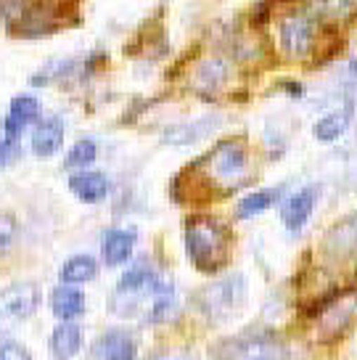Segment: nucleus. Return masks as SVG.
Returning a JSON list of instances; mask_svg holds the SVG:
<instances>
[{"instance_id":"obj_26","label":"nucleus","mask_w":357,"mask_h":360,"mask_svg":"<svg viewBox=\"0 0 357 360\" xmlns=\"http://www.w3.org/2000/svg\"><path fill=\"white\" fill-rule=\"evenodd\" d=\"M16 157V143H11V141H0V169L8 167V162Z\"/></svg>"},{"instance_id":"obj_25","label":"nucleus","mask_w":357,"mask_h":360,"mask_svg":"<svg viewBox=\"0 0 357 360\" xmlns=\"http://www.w3.org/2000/svg\"><path fill=\"white\" fill-rule=\"evenodd\" d=\"M0 360H32V352L19 342H3L0 345Z\"/></svg>"},{"instance_id":"obj_7","label":"nucleus","mask_w":357,"mask_h":360,"mask_svg":"<svg viewBox=\"0 0 357 360\" xmlns=\"http://www.w3.org/2000/svg\"><path fill=\"white\" fill-rule=\"evenodd\" d=\"M207 167L214 180H220L225 186H241V180L249 175V148L244 141H220L207 157Z\"/></svg>"},{"instance_id":"obj_15","label":"nucleus","mask_w":357,"mask_h":360,"mask_svg":"<svg viewBox=\"0 0 357 360\" xmlns=\"http://www.w3.org/2000/svg\"><path fill=\"white\" fill-rule=\"evenodd\" d=\"M48 347H51V358L53 360H72L82 349V328L77 323H72V321L58 323L51 331Z\"/></svg>"},{"instance_id":"obj_10","label":"nucleus","mask_w":357,"mask_h":360,"mask_svg":"<svg viewBox=\"0 0 357 360\" xmlns=\"http://www.w3.org/2000/svg\"><path fill=\"white\" fill-rule=\"evenodd\" d=\"M37 120H40V101L34 96H16L11 101V106H8V117L3 122L6 141L16 143L19 135L24 133V127H30Z\"/></svg>"},{"instance_id":"obj_6","label":"nucleus","mask_w":357,"mask_h":360,"mask_svg":"<svg viewBox=\"0 0 357 360\" xmlns=\"http://www.w3.org/2000/svg\"><path fill=\"white\" fill-rule=\"evenodd\" d=\"M40 286L32 281L11 283L6 289H0V334L11 331L27 318H32L40 307Z\"/></svg>"},{"instance_id":"obj_17","label":"nucleus","mask_w":357,"mask_h":360,"mask_svg":"<svg viewBox=\"0 0 357 360\" xmlns=\"http://www.w3.org/2000/svg\"><path fill=\"white\" fill-rule=\"evenodd\" d=\"M98 276V262L90 255H74L64 262L61 268V281L67 286H79V283H88Z\"/></svg>"},{"instance_id":"obj_2","label":"nucleus","mask_w":357,"mask_h":360,"mask_svg":"<svg viewBox=\"0 0 357 360\" xmlns=\"http://www.w3.org/2000/svg\"><path fill=\"white\" fill-rule=\"evenodd\" d=\"M231 231L217 217L199 214L186 223V252L201 273H217L223 268L231 257Z\"/></svg>"},{"instance_id":"obj_5","label":"nucleus","mask_w":357,"mask_h":360,"mask_svg":"<svg viewBox=\"0 0 357 360\" xmlns=\"http://www.w3.org/2000/svg\"><path fill=\"white\" fill-rule=\"evenodd\" d=\"M320 22L313 11H291L278 24V37L283 53L291 58H304L315 51Z\"/></svg>"},{"instance_id":"obj_4","label":"nucleus","mask_w":357,"mask_h":360,"mask_svg":"<svg viewBox=\"0 0 357 360\" xmlns=\"http://www.w3.org/2000/svg\"><path fill=\"white\" fill-rule=\"evenodd\" d=\"M196 304L204 313V318L212 323L233 318L246 304V278L241 273H231L225 278H217L196 294Z\"/></svg>"},{"instance_id":"obj_22","label":"nucleus","mask_w":357,"mask_h":360,"mask_svg":"<svg viewBox=\"0 0 357 360\" xmlns=\"http://www.w3.org/2000/svg\"><path fill=\"white\" fill-rule=\"evenodd\" d=\"M225 77H228V72H225V64L223 61H204L199 67V75H196V82L199 85H204L207 90H217L220 85L225 82Z\"/></svg>"},{"instance_id":"obj_1","label":"nucleus","mask_w":357,"mask_h":360,"mask_svg":"<svg viewBox=\"0 0 357 360\" xmlns=\"http://www.w3.org/2000/svg\"><path fill=\"white\" fill-rule=\"evenodd\" d=\"M109 307L119 318H143L145 323H164L175 310V283L159 276L151 265H135L119 278Z\"/></svg>"},{"instance_id":"obj_13","label":"nucleus","mask_w":357,"mask_h":360,"mask_svg":"<svg viewBox=\"0 0 357 360\" xmlns=\"http://www.w3.org/2000/svg\"><path fill=\"white\" fill-rule=\"evenodd\" d=\"M135 249V231H127V228H112L106 231L103 236V244H100V255H103V262L106 265H124L127 259L133 257Z\"/></svg>"},{"instance_id":"obj_23","label":"nucleus","mask_w":357,"mask_h":360,"mask_svg":"<svg viewBox=\"0 0 357 360\" xmlns=\"http://www.w3.org/2000/svg\"><path fill=\"white\" fill-rule=\"evenodd\" d=\"M16 236H19V223H16V217L8 212H0V255H6V252L16 244Z\"/></svg>"},{"instance_id":"obj_19","label":"nucleus","mask_w":357,"mask_h":360,"mask_svg":"<svg viewBox=\"0 0 357 360\" xmlns=\"http://www.w3.org/2000/svg\"><path fill=\"white\" fill-rule=\"evenodd\" d=\"M280 199V188H262V191H254L244 196L238 207H235V217L238 220H249V217H257V214L268 212L273 204Z\"/></svg>"},{"instance_id":"obj_24","label":"nucleus","mask_w":357,"mask_h":360,"mask_svg":"<svg viewBox=\"0 0 357 360\" xmlns=\"http://www.w3.org/2000/svg\"><path fill=\"white\" fill-rule=\"evenodd\" d=\"M209 124L212 122H201V124H183V127H175V130H169L167 135V143H190V141H196L201 135L209 133Z\"/></svg>"},{"instance_id":"obj_18","label":"nucleus","mask_w":357,"mask_h":360,"mask_svg":"<svg viewBox=\"0 0 357 360\" xmlns=\"http://www.w3.org/2000/svg\"><path fill=\"white\" fill-rule=\"evenodd\" d=\"M325 249H328L334 257H344L349 252H357V214L336 225L334 231L328 233Z\"/></svg>"},{"instance_id":"obj_20","label":"nucleus","mask_w":357,"mask_h":360,"mask_svg":"<svg viewBox=\"0 0 357 360\" xmlns=\"http://www.w3.org/2000/svg\"><path fill=\"white\" fill-rule=\"evenodd\" d=\"M346 127H349V112H342V109H339V112H331V114H325V117H320V120L315 122L313 133L320 143H334L336 138L344 135Z\"/></svg>"},{"instance_id":"obj_9","label":"nucleus","mask_w":357,"mask_h":360,"mask_svg":"<svg viewBox=\"0 0 357 360\" xmlns=\"http://www.w3.org/2000/svg\"><path fill=\"white\" fill-rule=\"evenodd\" d=\"M56 24V8L37 3V6L16 11V19L11 22V32L19 37H43V34L53 32Z\"/></svg>"},{"instance_id":"obj_12","label":"nucleus","mask_w":357,"mask_h":360,"mask_svg":"<svg viewBox=\"0 0 357 360\" xmlns=\"http://www.w3.org/2000/svg\"><path fill=\"white\" fill-rule=\"evenodd\" d=\"M30 146H32L34 157H53L58 148L64 146V122L58 117H48L43 122H37Z\"/></svg>"},{"instance_id":"obj_3","label":"nucleus","mask_w":357,"mask_h":360,"mask_svg":"<svg viewBox=\"0 0 357 360\" xmlns=\"http://www.w3.org/2000/svg\"><path fill=\"white\" fill-rule=\"evenodd\" d=\"M214 360H291V349L275 334L252 331L220 339L212 347Z\"/></svg>"},{"instance_id":"obj_14","label":"nucleus","mask_w":357,"mask_h":360,"mask_svg":"<svg viewBox=\"0 0 357 360\" xmlns=\"http://www.w3.org/2000/svg\"><path fill=\"white\" fill-rule=\"evenodd\" d=\"M69 191L85 204H98L109 196V178L103 172H74L69 178Z\"/></svg>"},{"instance_id":"obj_21","label":"nucleus","mask_w":357,"mask_h":360,"mask_svg":"<svg viewBox=\"0 0 357 360\" xmlns=\"http://www.w3.org/2000/svg\"><path fill=\"white\" fill-rule=\"evenodd\" d=\"M98 157V146H96V141H90V138H82L77 141L74 146L69 148L67 159H64V167L67 169H82V167H90L93 162Z\"/></svg>"},{"instance_id":"obj_8","label":"nucleus","mask_w":357,"mask_h":360,"mask_svg":"<svg viewBox=\"0 0 357 360\" xmlns=\"http://www.w3.org/2000/svg\"><path fill=\"white\" fill-rule=\"evenodd\" d=\"M318 199H320V186L318 183L304 186L297 193H291L289 199L280 204V223L286 225L291 233L301 231L307 225V220L313 217Z\"/></svg>"},{"instance_id":"obj_11","label":"nucleus","mask_w":357,"mask_h":360,"mask_svg":"<svg viewBox=\"0 0 357 360\" xmlns=\"http://www.w3.org/2000/svg\"><path fill=\"white\" fill-rule=\"evenodd\" d=\"M135 352H138V345L133 334L124 328H109L96 342V358L100 360H135Z\"/></svg>"},{"instance_id":"obj_16","label":"nucleus","mask_w":357,"mask_h":360,"mask_svg":"<svg viewBox=\"0 0 357 360\" xmlns=\"http://www.w3.org/2000/svg\"><path fill=\"white\" fill-rule=\"evenodd\" d=\"M51 310L56 318H61L64 323L67 321H74L85 313V294L79 292L77 286H67L61 283L51 292Z\"/></svg>"}]
</instances>
